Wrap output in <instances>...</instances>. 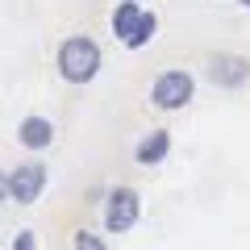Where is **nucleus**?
Masks as SVG:
<instances>
[{
	"label": "nucleus",
	"mask_w": 250,
	"mask_h": 250,
	"mask_svg": "<svg viewBox=\"0 0 250 250\" xmlns=\"http://www.w3.org/2000/svg\"><path fill=\"white\" fill-rule=\"evenodd\" d=\"M71 250H108L104 246V238H100V233H88V229H80L71 238Z\"/></svg>",
	"instance_id": "10"
},
{
	"label": "nucleus",
	"mask_w": 250,
	"mask_h": 250,
	"mask_svg": "<svg viewBox=\"0 0 250 250\" xmlns=\"http://www.w3.org/2000/svg\"><path fill=\"white\" fill-rule=\"evenodd\" d=\"M142 4L138 0H117V9H113V34H117V42H125V38L138 29V21H142Z\"/></svg>",
	"instance_id": "8"
},
{
	"label": "nucleus",
	"mask_w": 250,
	"mask_h": 250,
	"mask_svg": "<svg viewBox=\"0 0 250 250\" xmlns=\"http://www.w3.org/2000/svg\"><path fill=\"white\" fill-rule=\"evenodd\" d=\"M100 46L92 42L88 34H71L59 46V75L67 83H92L100 75Z\"/></svg>",
	"instance_id": "1"
},
{
	"label": "nucleus",
	"mask_w": 250,
	"mask_h": 250,
	"mask_svg": "<svg viewBox=\"0 0 250 250\" xmlns=\"http://www.w3.org/2000/svg\"><path fill=\"white\" fill-rule=\"evenodd\" d=\"M13 250H38V233H34V229H17V238H13Z\"/></svg>",
	"instance_id": "11"
},
{
	"label": "nucleus",
	"mask_w": 250,
	"mask_h": 250,
	"mask_svg": "<svg viewBox=\"0 0 250 250\" xmlns=\"http://www.w3.org/2000/svg\"><path fill=\"white\" fill-rule=\"evenodd\" d=\"M46 179H50L46 163H38V159L17 163V167L9 171V200H17V205H38L42 192H46Z\"/></svg>",
	"instance_id": "4"
},
{
	"label": "nucleus",
	"mask_w": 250,
	"mask_h": 250,
	"mask_svg": "<svg viewBox=\"0 0 250 250\" xmlns=\"http://www.w3.org/2000/svg\"><path fill=\"white\" fill-rule=\"evenodd\" d=\"M208 80H213V88H242L250 80V59L233 50H217L208 59Z\"/></svg>",
	"instance_id": "5"
},
{
	"label": "nucleus",
	"mask_w": 250,
	"mask_h": 250,
	"mask_svg": "<svg viewBox=\"0 0 250 250\" xmlns=\"http://www.w3.org/2000/svg\"><path fill=\"white\" fill-rule=\"evenodd\" d=\"M196 96V80H192V71H163L159 80L150 83V104L163 108V113H175V108H184L188 100Z\"/></svg>",
	"instance_id": "3"
},
{
	"label": "nucleus",
	"mask_w": 250,
	"mask_h": 250,
	"mask_svg": "<svg viewBox=\"0 0 250 250\" xmlns=\"http://www.w3.org/2000/svg\"><path fill=\"white\" fill-rule=\"evenodd\" d=\"M154 34H159V17H154V13L146 9V13H142V21H138V29H134V34H129V38H125L121 46H125V50H142V46L150 42Z\"/></svg>",
	"instance_id": "9"
},
{
	"label": "nucleus",
	"mask_w": 250,
	"mask_h": 250,
	"mask_svg": "<svg viewBox=\"0 0 250 250\" xmlns=\"http://www.w3.org/2000/svg\"><path fill=\"white\" fill-rule=\"evenodd\" d=\"M238 4H242V9H250V0H238Z\"/></svg>",
	"instance_id": "13"
},
{
	"label": "nucleus",
	"mask_w": 250,
	"mask_h": 250,
	"mask_svg": "<svg viewBox=\"0 0 250 250\" xmlns=\"http://www.w3.org/2000/svg\"><path fill=\"white\" fill-rule=\"evenodd\" d=\"M17 142L25 146V150H34V154H42V150H50V142H54V125H50V117H21L17 121Z\"/></svg>",
	"instance_id": "6"
},
{
	"label": "nucleus",
	"mask_w": 250,
	"mask_h": 250,
	"mask_svg": "<svg viewBox=\"0 0 250 250\" xmlns=\"http://www.w3.org/2000/svg\"><path fill=\"white\" fill-rule=\"evenodd\" d=\"M138 217H142V196H138V188L117 184L104 196V229L108 233H129L138 225Z\"/></svg>",
	"instance_id": "2"
},
{
	"label": "nucleus",
	"mask_w": 250,
	"mask_h": 250,
	"mask_svg": "<svg viewBox=\"0 0 250 250\" xmlns=\"http://www.w3.org/2000/svg\"><path fill=\"white\" fill-rule=\"evenodd\" d=\"M9 200V171H0V205Z\"/></svg>",
	"instance_id": "12"
},
{
	"label": "nucleus",
	"mask_w": 250,
	"mask_h": 250,
	"mask_svg": "<svg viewBox=\"0 0 250 250\" xmlns=\"http://www.w3.org/2000/svg\"><path fill=\"white\" fill-rule=\"evenodd\" d=\"M167 154H171V129H150V134H146L142 142L134 146L138 167H159Z\"/></svg>",
	"instance_id": "7"
}]
</instances>
